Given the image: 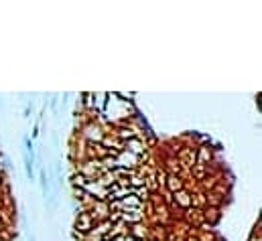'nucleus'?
Listing matches in <instances>:
<instances>
[]
</instances>
